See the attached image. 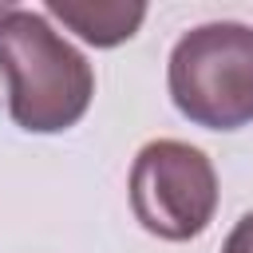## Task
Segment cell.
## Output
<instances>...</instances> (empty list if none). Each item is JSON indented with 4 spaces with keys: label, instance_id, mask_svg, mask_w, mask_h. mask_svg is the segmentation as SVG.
Listing matches in <instances>:
<instances>
[{
    "label": "cell",
    "instance_id": "1",
    "mask_svg": "<svg viewBox=\"0 0 253 253\" xmlns=\"http://www.w3.org/2000/svg\"><path fill=\"white\" fill-rule=\"evenodd\" d=\"M0 71L8 79V115L32 134L75 126L95 95L91 63L32 8L0 12Z\"/></svg>",
    "mask_w": 253,
    "mask_h": 253
},
{
    "label": "cell",
    "instance_id": "2",
    "mask_svg": "<svg viewBox=\"0 0 253 253\" xmlns=\"http://www.w3.org/2000/svg\"><path fill=\"white\" fill-rule=\"evenodd\" d=\"M174 107L206 130H237L253 123V28L213 20L186 32L166 67Z\"/></svg>",
    "mask_w": 253,
    "mask_h": 253
},
{
    "label": "cell",
    "instance_id": "3",
    "mask_svg": "<svg viewBox=\"0 0 253 253\" xmlns=\"http://www.w3.org/2000/svg\"><path fill=\"white\" fill-rule=\"evenodd\" d=\"M130 210L134 221L162 241L198 237L217 210L213 162L178 138L146 142L130 166Z\"/></svg>",
    "mask_w": 253,
    "mask_h": 253
},
{
    "label": "cell",
    "instance_id": "4",
    "mask_svg": "<svg viewBox=\"0 0 253 253\" xmlns=\"http://www.w3.org/2000/svg\"><path fill=\"white\" fill-rule=\"evenodd\" d=\"M43 12L95 47L126 43L146 20V4H138V0H130V4H123V0H47Z\"/></svg>",
    "mask_w": 253,
    "mask_h": 253
},
{
    "label": "cell",
    "instance_id": "5",
    "mask_svg": "<svg viewBox=\"0 0 253 253\" xmlns=\"http://www.w3.org/2000/svg\"><path fill=\"white\" fill-rule=\"evenodd\" d=\"M221 253H253V213H245V217L229 229Z\"/></svg>",
    "mask_w": 253,
    "mask_h": 253
}]
</instances>
